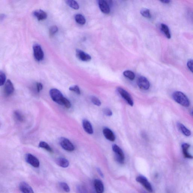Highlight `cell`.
Masks as SVG:
<instances>
[{
    "label": "cell",
    "mask_w": 193,
    "mask_h": 193,
    "mask_svg": "<svg viewBox=\"0 0 193 193\" xmlns=\"http://www.w3.org/2000/svg\"><path fill=\"white\" fill-rule=\"evenodd\" d=\"M172 98L175 101L184 107H188L190 105L189 99L183 92L176 91L172 94Z\"/></svg>",
    "instance_id": "obj_1"
},
{
    "label": "cell",
    "mask_w": 193,
    "mask_h": 193,
    "mask_svg": "<svg viewBox=\"0 0 193 193\" xmlns=\"http://www.w3.org/2000/svg\"><path fill=\"white\" fill-rule=\"evenodd\" d=\"M112 150L115 153V159L117 162L120 164L125 163V155L122 150L116 144H114L112 147Z\"/></svg>",
    "instance_id": "obj_2"
},
{
    "label": "cell",
    "mask_w": 193,
    "mask_h": 193,
    "mask_svg": "<svg viewBox=\"0 0 193 193\" xmlns=\"http://www.w3.org/2000/svg\"><path fill=\"white\" fill-rule=\"evenodd\" d=\"M49 94L53 101L59 105H62V101L64 97L60 91L57 89H52L49 91Z\"/></svg>",
    "instance_id": "obj_3"
},
{
    "label": "cell",
    "mask_w": 193,
    "mask_h": 193,
    "mask_svg": "<svg viewBox=\"0 0 193 193\" xmlns=\"http://www.w3.org/2000/svg\"><path fill=\"white\" fill-rule=\"evenodd\" d=\"M136 180L141 184L149 192L152 193L153 192L152 186L145 176H138L136 178Z\"/></svg>",
    "instance_id": "obj_4"
},
{
    "label": "cell",
    "mask_w": 193,
    "mask_h": 193,
    "mask_svg": "<svg viewBox=\"0 0 193 193\" xmlns=\"http://www.w3.org/2000/svg\"><path fill=\"white\" fill-rule=\"evenodd\" d=\"M60 145L64 150L69 152H72L75 150V147L68 139L61 137L60 140Z\"/></svg>",
    "instance_id": "obj_5"
},
{
    "label": "cell",
    "mask_w": 193,
    "mask_h": 193,
    "mask_svg": "<svg viewBox=\"0 0 193 193\" xmlns=\"http://www.w3.org/2000/svg\"><path fill=\"white\" fill-rule=\"evenodd\" d=\"M25 159L26 162L33 167L38 168L39 167L40 162L39 160L31 154H27Z\"/></svg>",
    "instance_id": "obj_6"
},
{
    "label": "cell",
    "mask_w": 193,
    "mask_h": 193,
    "mask_svg": "<svg viewBox=\"0 0 193 193\" xmlns=\"http://www.w3.org/2000/svg\"><path fill=\"white\" fill-rule=\"evenodd\" d=\"M34 57L37 61H41L43 59L44 53L40 45L35 44L33 47Z\"/></svg>",
    "instance_id": "obj_7"
},
{
    "label": "cell",
    "mask_w": 193,
    "mask_h": 193,
    "mask_svg": "<svg viewBox=\"0 0 193 193\" xmlns=\"http://www.w3.org/2000/svg\"><path fill=\"white\" fill-rule=\"evenodd\" d=\"M118 91L121 96L127 102L128 104L131 106H133L134 105L133 100L130 93L124 89L120 87H118Z\"/></svg>",
    "instance_id": "obj_8"
},
{
    "label": "cell",
    "mask_w": 193,
    "mask_h": 193,
    "mask_svg": "<svg viewBox=\"0 0 193 193\" xmlns=\"http://www.w3.org/2000/svg\"><path fill=\"white\" fill-rule=\"evenodd\" d=\"M137 85L140 89L146 90L150 88V84L148 80L145 77H140L137 80Z\"/></svg>",
    "instance_id": "obj_9"
},
{
    "label": "cell",
    "mask_w": 193,
    "mask_h": 193,
    "mask_svg": "<svg viewBox=\"0 0 193 193\" xmlns=\"http://www.w3.org/2000/svg\"><path fill=\"white\" fill-rule=\"evenodd\" d=\"M76 53L77 56V57L81 61H88L91 59L90 55L80 49H76Z\"/></svg>",
    "instance_id": "obj_10"
},
{
    "label": "cell",
    "mask_w": 193,
    "mask_h": 193,
    "mask_svg": "<svg viewBox=\"0 0 193 193\" xmlns=\"http://www.w3.org/2000/svg\"><path fill=\"white\" fill-rule=\"evenodd\" d=\"M19 188L22 193H34L32 188L25 182H21L19 185Z\"/></svg>",
    "instance_id": "obj_11"
},
{
    "label": "cell",
    "mask_w": 193,
    "mask_h": 193,
    "mask_svg": "<svg viewBox=\"0 0 193 193\" xmlns=\"http://www.w3.org/2000/svg\"><path fill=\"white\" fill-rule=\"evenodd\" d=\"M14 91L13 85L10 80H8L4 87V92L6 95L9 96L12 94Z\"/></svg>",
    "instance_id": "obj_12"
},
{
    "label": "cell",
    "mask_w": 193,
    "mask_h": 193,
    "mask_svg": "<svg viewBox=\"0 0 193 193\" xmlns=\"http://www.w3.org/2000/svg\"><path fill=\"white\" fill-rule=\"evenodd\" d=\"M103 132L104 136L106 139L111 142H114L115 140V136L112 131L109 128H104Z\"/></svg>",
    "instance_id": "obj_13"
},
{
    "label": "cell",
    "mask_w": 193,
    "mask_h": 193,
    "mask_svg": "<svg viewBox=\"0 0 193 193\" xmlns=\"http://www.w3.org/2000/svg\"><path fill=\"white\" fill-rule=\"evenodd\" d=\"M99 8L101 11L105 14H108L110 13L109 5L107 2L104 0H100L99 1Z\"/></svg>",
    "instance_id": "obj_14"
},
{
    "label": "cell",
    "mask_w": 193,
    "mask_h": 193,
    "mask_svg": "<svg viewBox=\"0 0 193 193\" xmlns=\"http://www.w3.org/2000/svg\"><path fill=\"white\" fill-rule=\"evenodd\" d=\"M93 184L97 193H103L104 191V186L102 182L99 179L94 180Z\"/></svg>",
    "instance_id": "obj_15"
},
{
    "label": "cell",
    "mask_w": 193,
    "mask_h": 193,
    "mask_svg": "<svg viewBox=\"0 0 193 193\" xmlns=\"http://www.w3.org/2000/svg\"><path fill=\"white\" fill-rule=\"evenodd\" d=\"M33 14L39 21L44 20L47 17V13L41 9H37L34 11L33 12Z\"/></svg>",
    "instance_id": "obj_16"
},
{
    "label": "cell",
    "mask_w": 193,
    "mask_h": 193,
    "mask_svg": "<svg viewBox=\"0 0 193 193\" xmlns=\"http://www.w3.org/2000/svg\"><path fill=\"white\" fill-rule=\"evenodd\" d=\"M83 126L85 132L89 134H92L93 133V128L91 123L89 121L86 119L83 121Z\"/></svg>",
    "instance_id": "obj_17"
},
{
    "label": "cell",
    "mask_w": 193,
    "mask_h": 193,
    "mask_svg": "<svg viewBox=\"0 0 193 193\" xmlns=\"http://www.w3.org/2000/svg\"><path fill=\"white\" fill-rule=\"evenodd\" d=\"M190 147V145L188 143H183L182 145V151H183V154L184 155V157H185L186 158L192 159V158H193V157L189 154V152H188V150H189V148Z\"/></svg>",
    "instance_id": "obj_18"
},
{
    "label": "cell",
    "mask_w": 193,
    "mask_h": 193,
    "mask_svg": "<svg viewBox=\"0 0 193 193\" xmlns=\"http://www.w3.org/2000/svg\"><path fill=\"white\" fill-rule=\"evenodd\" d=\"M55 162L59 166L63 168L68 167L69 164L68 160L63 157L57 158L55 161Z\"/></svg>",
    "instance_id": "obj_19"
},
{
    "label": "cell",
    "mask_w": 193,
    "mask_h": 193,
    "mask_svg": "<svg viewBox=\"0 0 193 193\" xmlns=\"http://www.w3.org/2000/svg\"><path fill=\"white\" fill-rule=\"evenodd\" d=\"M177 125L179 129L180 130L181 132L185 136H189L191 135V132H190V130H188L183 124H181L180 123H178L177 124Z\"/></svg>",
    "instance_id": "obj_20"
},
{
    "label": "cell",
    "mask_w": 193,
    "mask_h": 193,
    "mask_svg": "<svg viewBox=\"0 0 193 193\" xmlns=\"http://www.w3.org/2000/svg\"><path fill=\"white\" fill-rule=\"evenodd\" d=\"M160 28L161 30L165 34L166 36L168 39H170V38H171V34H170V30H169V29L168 26L162 23V24H161V25Z\"/></svg>",
    "instance_id": "obj_21"
},
{
    "label": "cell",
    "mask_w": 193,
    "mask_h": 193,
    "mask_svg": "<svg viewBox=\"0 0 193 193\" xmlns=\"http://www.w3.org/2000/svg\"><path fill=\"white\" fill-rule=\"evenodd\" d=\"M75 19L77 23L81 25H83L86 23V21L85 17L81 14H78L75 15Z\"/></svg>",
    "instance_id": "obj_22"
},
{
    "label": "cell",
    "mask_w": 193,
    "mask_h": 193,
    "mask_svg": "<svg viewBox=\"0 0 193 193\" xmlns=\"http://www.w3.org/2000/svg\"><path fill=\"white\" fill-rule=\"evenodd\" d=\"M66 2L70 7L73 9H79V5L76 1H74V0H67L66 1Z\"/></svg>",
    "instance_id": "obj_23"
},
{
    "label": "cell",
    "mask_w": 193,
    "mask_h": 193,
    "mask_svg": "<svg viewBox=\"0 0 193 193\" xmlns=\"http://www.w3.org/2000/svg\"><path fill=\"white\" fill-rule=\"evenodd\" d=\"M39 147L42 148L47 150V151L49 152L52 153L53 152V150H52L51 147L49 146V144L48 143L44 142H41L39 144Z\"/></svg>",
    "instance_id": "obj_24"
},
{
    "label": "cell",
    "mask_w": 193,
    "mask_h": 193,
    "mask_svg": "<svg viewBox=\"0 0 193 193\" xmlns=\"http://www.w3.org/2000/svg\"><path fill=\"white\" fill-rule=\"evenodd\" d=\"M14 116L16 120L20 122H23L24 121V117L21 112L18 111H15L14 113Z\"/></svg>",
    "instance_id": "obj_25"
},
{
    "label": "cell",
    "mask_w": 193,
    "mask_h": 193,
    "mask_svg": "<svg viewBox=\"0 0 193 193\" xmlns=\"http://www.w3.org/2000/svg\"><path fill=\"white\" fill-rule=\"evenodd\" d=\"M124 76L128 78L131 80H134L135 78V75L133 72L131 71L127 70L125 71L123 73Z\"/></svg>",
    "instance_id": "obj_26"
},
{
    "label": "cell",
    "mask_w": 193,
    "mask_h": 193,
    "mask_svg": "<svg viewBox=\"0 0 193 193\" xmlns=\"http://www.w3.org/2000/svg\"><path fill=\"white\" fill-rule=\"evenodd\" d=\"M140 13L144 17L148 18H150L151 17V14L149 9L145 8L142 9L140 11Z\"/></svg>",
    "instance_id": "obj_27"
},
{
    "label": "cell",
    "mask_w": 193,
    "mask_h": 193,
    "mask_svg": "<svg viewBox=\"0 0 193 193\" xmlns=\"http://www.w3.org/2000/svg\"><path fill=\"white\" fill-rule=\"evenodd\" d=\"M59 186L60 188H61L66 192H69L70 189L67 183H65V182H60L59 183Z\"/></svg>",
    "instance_id": "obj_28"
},
{
    "label": "cell",
    "mask_w": 193,
    "mask_h": 193,
    "mask_svg": "<svg viewBox=\"0 0 193 193\" xmlns=\"http://www.w3.org/2000/svg\"><path fill=\"white\" fill-rule=\"evenodd\" d=\"M77 190L78 193H88L86 188L83 186L79 185L77 187Z\"/></svg>",
    "instance_id": "obj_29"
},
{
    "label": "cell",
    "mask_w": 193,
    "mask_h": 193,
    "mask_svg": "<svg viewBox=\"0 0 193 193\" xmlns=\"http://www.w3.org/2000/svg\"><path fill=\"white\" fill-rule=\"evenodd\" d=\"M6 80V76L3 72L1 71H0V85L2 86L5 83Z\"/></svg>",
    "instance_id": "obj_30"
},
{
    "label": "cell",
    "mask_w": 193,
    "mask_h": 193,
    "mask_svg": "<svg viewBox=\"0 0 193 193\" xmlns=\"http://www.w3.org/2000/svg\"><path fill=\"white\" fill-rule=\"evenodd\" d=\"M91 100L93 104L97 106H100L101 105V102L99 99L96 97L92 96L91 98Z\"/></svg>",
    "instance_id": "obj_31"
},
{
    "label": "cell",
    "mask_w": 193,
    "mask_h": 193,
    "mask_svg": "<svg viewBox=\"0 0 193 193\" xmlns=\"http://www.w3.org/2000/svg\"><path fill=\"white\" fill-rule=\"evenodd\" d=\"M62 105H64L67 108H70L71 104L70 102L65 98H64L62 101Z\"/></svg>",
    "instance_id": "obj_32"
},
{
    "label": "cell",
    "mask_w": 193,
    "mask_h": 193,
    "mask_svg": "<svg viewBox=\"0 0 193 193\" xmlns=\"http://www.w3.org/2000/svg\"><path fill=\"white\" fill-rule=\"evenodd\" d=\"M69 89L72 91L75 92L77 94H80V89H79V86H77V85L71 86L69 87Z\"/></svg>",
    "instance_id": "obj_33"
},
{
    "label": "cell",
    "mask_w": 193,
    "mask_h": 193,
    "mask_svg": "<svg viewBox=\"0 0 193 193\" xmlns=\"http://www.w3.org/2000/svg\"><path fill=\"white\" fill-rule=\"evenodd\" d=\"M58 28L56 26L54 25L52 26L51 27L50 29H49V34L52 36L53 35H54L55 33H57V32L58 31Z\"/></svg>",
    "instance_id": "obj_34"
},
{
    "label": "cell",
    "mask_w": 193,
    "mask_h": 193,
    "mask_svg": "<svg viewBox=\"0 0 193 193\" xmlns=\"http://www.w3.org/2000/svg\"><path fill=\"white\" fill-rule=\"evenodd\" d=\"M187 66L189 70L193 73V60H190L188 61Z\"/></svg>",
    "instance_id": "obj_35"
},
{
    "label": "cell",
    "mask_w": 193,
    "mask_h": 193,
    "mask_svg": "<svg viewBox=\"0 0 193 193\" xmlns=\"http://www.w3.org/2000/svg\"><path fill=\"white\" fill-rule=\"evenodd\" d=\"M104 112L106 116H112V113L111 110L109 108H105L104 110Z\"/></svg>",
    "instance_id": "obj_36"
},
{
    "label": "cell",
    "mask_w": 193,
    "mask_h": 193,
    "mask_svg": "<svg viewBox=\"0 0 193 193\" xmlns=\"http://www.w3.org/2000/svg\"><path fill=\"white\" fill-rule=\"evenodd\" d=\"M37 88V91L39 92L42 90L43 89V85L41 83H37L36 84Z\"/></svg>",
    "instance_id": "obj_37"
},
{
    "label": "cell",
    "mask_w": 193,
    "mask_h": 193,
    "mask_svg": "<svg viewBox=\"0 0 193 193\" xmlns=\"http://www.w3.org/2000/svg\"><path fill=\"white\" fill-rule=\"evenodd\" d=\"M97 170L98 173L100 175V176H101L102 177L104 178V174H103L101 170V169H100V168H97Z\"/></svg>",
    "instance_id": "obj_38"
},
{
    "label": "cell",
    "mask_w": 193,
    "mask_h": 193,
    "mask_svg": "<svg viewBox=\"0 0 193 193\" xmlns=\"http://www.w3.org/2000/svg\"><path fill=\"white\" fill-rule=\"evenodd\" d=\"M161 2L164 3L168 4V3H170V1H169V0H163V1H161Z\"/></svg>",
    "instance_id": "obj_39"
},
{
    "label": "cell",
    "mask_w": 193,
    "mask_h": 193,
    "mask_svg": "<svg viewBox=\"0 0 193 193\" xmlns=\"http://www.w3.org/2000/svg\"><path fill=\"white\" fill-rule=\"evenodd\" d=\"M192 115L193 116V111H192Z\"/></svg>",
    "instance_id": "obj_40"
},
{
    "label": "cell",
    "mask_w": 193,
    "mask_h": 193,
    "mask_svg": "<svg viewBox=\"0 0 193 193\" xmlns=\"http://www.w3.org/2000/svg\"><path fill=\"white\" fill-rule=\"evenodd\" d=\"M145 193V192H143V193Z\"/></svg>",
    "instance_id": "obj_41"
}]
</instances>
